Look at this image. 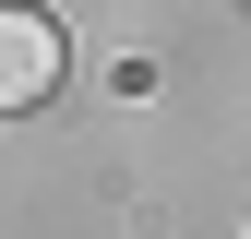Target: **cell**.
<instances>
[{
  "instance_id": "6da1fadb",
  "label": "cell",
  "mask_w": 251,
  "mask_h": 239,
  "mask_svg": "<svg viewBox=\"0 0 251 239\" xmlns=\"http://www.w3.org/2000/svg\"><path fill=\"white\" fill-rule=\"evenodd\" d=\"M60 84V24L24 12V0H0V108H36Z\"/></svg>"
}]
</instances>
